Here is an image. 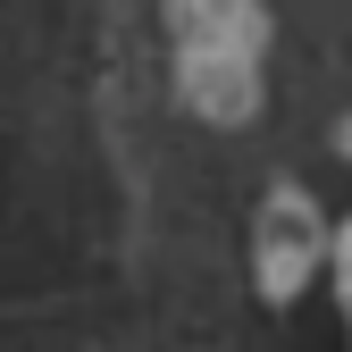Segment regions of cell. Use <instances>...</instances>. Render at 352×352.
I'll return each instance as SVG.
<instances>
[{
    "instance_id": "6da1fadb",
    "label": "cell",
    "mask_w": 352,
    "mask_h": 352,
    "mask_svg": "<svg viewBox=\"0 0 352 352\" xmlns=\"http://www.w3.org/2000/svg\"><path fill=\"white\" fill-rule=\"evenodd\" d=\"M176 34V84L185 101L218 126H243L260 109V42H269V9L260 0H168Z\"/></svg>"
},
{
    "instance_id": "7a4b0ae2",
    "label": "cell",
    "mask_w": 352,
    "mask_h": 352,
    "mask_svg": "<svg viewBox=\"0 0 352 352\" xmlns=\"http://www.w3.org/2000/svg\"><path fill=\"white\" fill-rule=\"evenodd\" d=\"M319 252H327V218L311 210V193H269L260 201V227H252V269H260V294L269 302H294L302 285H311L319 269Z\"/></svg>"
}]
</instances>
